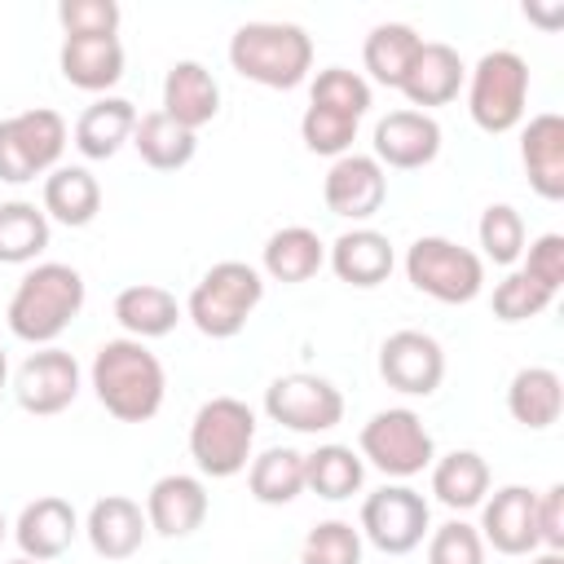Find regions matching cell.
<instances>
[{
	"mask_svg": "<svg viewBox=\"0 0 564 564\" xmlns=\"http://www.w3.org/2000/svg\"><path fill=\"white\" fill-rule=\"evenodd\" d=\"M88 383H93L101 410L119 423H150L163 410V397H167L163 361L141 339H128V335L106 339L93 352Z\"/></svg>",
	"mask_w": 564,
	"mask_h": 564,
	"instance_id": "cell-1",
	"label": "cell"
},
{
	"mask_svg": "<svg viewBox=\"0 0 564 564\" xmlns=\"http://www.w3.org/2000/svg\"><path fill=\"white\" fill-rule=\"evenodd\" d=\"M79 308H84V278H79V269L62 264V260H44V264H31L22 273V282L13 286L4 322H9L13 339L48 348L79 317Z\"/></svg>",
	"mask_w": 564,
	"mask_h": 564,
	"instance_id": "cell-2",
	"label": "cell"
},
{
	"mask_svg": "<svg viewBox=\"0 0 564 564\" xmlns=\"http://www.w3.org/2000/svg\"><path fill=\"white\" fill-rule=\"evenodd\" d=\"M229 66L260 88H300L313 70V40L295 22H242L229 35Z\"/></svg>",
	"mask_w": 564,
	"mask_h": 564,
	"instance_id": "cell-3",
	"label": "cell"
},
{
	"mask_svg": "<svg viewBox=\"0 0 564 564\" xmlns=\"http://www.w3.org/2000/svg\"><path fill=\"white\" fill-rule=\"evenodd\" d=\"M260 300H264V273L247 260H220L194 282L185 300V317L207 339H234Z\"/></svg>",
	"mask_w": 564,
	"mask_h": 564,
	"instance_id": "cell-4",
	"label": "cell"
},
{
	"mask_svg": "<svg viewBox=\"0 0 564 564\" xmlns=\"http://www.w3.org/2000/svg\"><path fill=\"white\" fill-rule=\"evenodd\" d=\"M256 445V410L238 397H212L189 419V458L203 476L229 480L247 471Z\"/></svg>",
	"mask_w": 564,
	"mask_h": 564,
	"instance_id": "cell-5",
	"label": "cell"
},
{
	"mask_svg": "<svg viewBox=\"0 0 564 564\" xmlns=\"http://www.w3.org/2000/svg\"><path fill=\"white\" fill-rule=\"evenodd\" d=\"M524 101H529V62L520 53L494 48L467 70V115L480 132L498 137L520 128Z\"/></svg>",
	"mask_w": 564,
	"mask_h": 564,
	"instance_id": "cell-6",
	"label": "cell"
},
{
	"mask_svg": "<svg viewBox=\"0 0 564 564\" xmlns=\"http://www.w3.org/2000/svg\"><path fill=\"white\" fill-rule=\"evenodd\" d=\"M405 278L436 304H471L485 291V260L441 234H423L405 247Z\"/></svg>",
	"mask_w": 564,
	"mask_h": 564,
	"instance_id": "cell-7",
	"label": "cell"
},
{
	"mask_svg": "<svg viewBox=\"0 0 564 564\" xmlns=\"http://www.w3.org/2000/svg\"><path fill=\"white\" fill-rule=\"evenodd\" d=\"M66 119L48 106H31L0 119V181L26 185L35 176H48L66 150Z\"/></svg>",
	"mask_w": 564,
	"mask_h": 564,
	"instance_id": "cell-8",
	"label": "cell"
},
{
	"mask_svg": "<svg viewBox=\"0 0 564 564\" xmlns=\"http://www.w3.org/2000/svg\"><path fill=\"white\" fill-rule=\"evenodd\" d=\"M357 454H361V463H370L388 480H410L423 467H432L436 441H432V432L423 427V419L414 410L392 405V410H379L361 423Z\"/></svg>",
	"mask_w": 564,
	"mask_h": 564,
	"instance_id": "cell-9",
	"label": "cell"
},
{
	"mask_svg": "<svg viewBox=\"0 0 564 564\" xmlns=\"http://www.w3.org/2000/svg\"><path fill=\"white\" fill-rule=\"evenodd\" d=\"M361 542H370L383 555H410L427 533H432V507L419 489H410L405 480L383 485L375 494H366L361 502Z\"/></svg>",
	"mask_w": 564,
	"mask_h": 564,
	"instance_id": "cell-10",
	"label": "cell"
},
{
	"mask_svg": "<svg viewBox=\"0 0 564 564\" xmlns=\"http://www.w3.org/2000/svg\"><path fill=\"white\" fill-rule=\"evenodd\" d=\"M264 414L291 432H330L339 419H344V392L322 379V375H308V370H295V375H278L269 388H264Z\"/></svg>",
	"mask_w": 564,
	"mask_h": 564,
	"instance_id": "cell-11",
	"label": "cell"
},
{
	"mask_svg": "<svg viewBox=\"0 0 564 564\" xmlns=\"http://www.w3.org/2000/svg\"><path fill=\"white\" fill-rule=\"evenodd\" d=\"M379 379L401 397H432L445 379V348L427 330H392L379 344Z\"/></svg>",
	"mask_w": 564,
	"mask_h": 564,
	"instance_id": "cell-12",
	"label": "cell"
},
{
	"mask_svg": "<svg viewBox=\"0 0 564 564\" xmlns=\"http://www.w3.org/2000/svg\"><path fill=\"white\" fill-rule=\"evenodd\" d=\"M13 397L26 414H62L79 397V361L57 344L31 352L13 375Z\"/></svg>",
	"mask_w": 564,
	"mask_h": 564,
	"instance_id": "cell-13",
	"label": "cell"
},
{
	"mask_svg": "<svg viewBox=\"0 0 564 564\" xmlns=\"http://www.w3.org/2000/svg\"><path fill=\"white\" fill-rule=\"evenodd\" d=\"M480 538L498 555H533L538 551V494L529 485H502L480 502Z\"/></svg>",
	"mask_w": 564,
	"mask_h": 564,
	"instance_id": "cell-14",
	"label": "cell"
},
{
	"mask_svg": "<svg viewBox=\"0 0 564 564\" xmlns=\"http://www.w3.org/2000/svg\"><path fill=\"white\" fill-rule=\"evenodd\" d=\"M322 198H326V212L339 220H370L388 198V172L370 154L348 150V154L330 159Z\"/></svg>",
	"mask_w": 564,
	"mask_h": 564,
	"instance_id": "cell-15",
	"label": "cell"
},
{
	"mask_svg": "<svg viewBox=\"0 0 564 564\" xmlns=\"http://www.w3.org/2000/svg\"><path fill=\"white\" fill-rule=\"evenodd\" d=\"M441 154V123L423 110H388L379 123H375V163L388 172H414V167H427L432 159Z\"/></svg>",
	"mask_w": 564,
	"mask_h": 564,
	"instance_id": "cell-16",
	"label": "cell"
},
{
	"mask_svg": "<svg viewBox=\"0 0 564 564\" xmlns=\"http://www.w3.org/2000/svg\"><path fill=\"white\" fill-rule=\"evenodd\" d=\"M207 485L185 471H167L145 494V524L159 538H189L207 520Z\"/></svg>",
	"mask_w": 564,
	"mask_h": 564,
	"instance_id": "cell-17",
	"label": "cell"
},
{
	"mask_svg": "<svg viewBox=\"0 0 564 564\" xmlns=\"http://www.w3.org/2000/svg\"><path fill=\"white\" fill-rule=\"evenodd\" d=\"M463 84H467V66H463L458 48H449L441 40H423V48L414 53L397 93H405V101L427 115L432 106H449Z\"/></svg>",
	"mask_w": 564,
	"mask_h": 564,
	"instance_id": "cell-18",
	"label": "cell"
},
{
	"mask_svg": "<svg viewBox=\"0 0 564 564\" xmlns=\"http://www.w3.org/2000/svg\"><path fill=\"white\" fill-rule=\"evenodd\" d=\"M159 110L167 119H176L181 128H189V132L207 128L220 115V84H216V75L203 62H194V57L172 62L167 75H163V106Z\"/></svg>",
	"mask_w": 564,
	"mask_h": 564,
	"instance_id": "cell-19",
	"label": "cell"
},
{
	"mask_svg": "<svg viewBox=\"0 0 564 564\" xmlns=\"http://www.w3.org/2000/svg\"><path fill=\"white\" fill-rule=\"evenodd\" d=\"M326 264L335 269L339 282L370 291V286L388 282V273L397 269V251H392L388 234H379V229H370V225H352V229H344V234L326 247Z\"/></svg>",
	"mask_w": 564,
	"mask_h": 564,
	"instance_id": "cell-20",
	"label": "cell"
},
{
	"mask_svg": "<svg viewBox=\"0 0 564 564\" xmlns=\"http://www.w3.org/2000/svg\"><path fill=\"white\" fill-rule=\"evenodd\" d=\"M75 533H79V516H75V507H70L66 498H57V494H44V498L26 502L22 516H18V524H13L18 551H22L26 560H40V564L66 555L70 542H75Z\"/></svg>",
	"mask_w": 564,
	"mask_h": 564,
	"instance_id": "cell-21",
	"label": "cell"
},
{
	"mask_svg": "<svg viewBox=\"0 0 564 564\" xmlns=\"http://www.w3.org/2000/svg\"><path fill=\"white\" fill-rule=\"evenodd\" d=\"M84 533H88V546L101 555V560H128L141 551L150 524H145V507L128 494H106L88 507V520H84Z\"/></svg>",
	"mask_w": 564,
	"mask_h": 564,
	"instance_id": "cell-22",
	"label": "cell"
},
{
	"mask_svg": "<svg viewBox=\"0 0 564 564\" xmlns=\"http://www.w3.org/2000/svg\"><path fill=\"white\" fill-rule=\"evenodd\" d=\"M520 163L529 172V185L538 198L560 203L564 198V119L555 110L533 115L520 132Z\"/></svg>",
	"mask_w": 564,
	"mask_h": 564,
	"instance_id": "cell-23",
	"label": "cell"
},
{
	"mask_svg": "<svg viewBox=\"0 0 564 564\" xmlns=\"http://www.w3.org/2000/svg\"><path fill=\"white\" fill-rule=\"evenodd\" d=\"M57 66L70 88L106 93L123 79V44H119V35H66Z\"/></svg>",
	"mask_w": 564,
	"mask_h": 564,
	"instance_id": "cell-24",
	"label": "cell"
},
{
	"mask_svg": "<svg viewBox=\"0 0 564 564\" xmlns=\"http://www.w3.org/2000/svg\"><path fill=\"white\" fill-rule=\"evenodd\" d=\"M185 317L181 300L159 282H132L115 295V322L128 330V339H163Z\"/></svg>",
	"mask_w": 564,
	"mask_h": 564,
	"instance_id": "cell-25",
	"label": "cell"
},
{
	"mask_svg": "<svg viewBox=\"0 0 564 564\" xmlns=\"http://www.w3.org/2000/svg\"><path fill=\"white\" fill-rule=\"evenodd\" d=\"M132 128H137V106L128 97H97L93 106L79 110L70 137L84 159H115L123 141H132Z\"/></svg>",
	"mask_w": 564,
	"mask_h": 564,
	"instance_id": "cell-26",
	"label": "cell"
},
{
	"mask_svg": "<svg viewBox=\"0 0 564 564\" xmlns=\"http://www.w3.org/2000/svg\"><path fill=\"white\" fill-rule=\"evenodd\" d=\"M44 216L66 225V229H84L93 225V216L101 212V185L88 167L79 163H57L48 176H44Z\"/></svg>",
	"mask_w": 564,
	"mask_h": 564,
	"instance_id": "cell-27",
	"label": "cell"
},
{
	"mask_svg": "<svg viewBox=\"0 0 564 564\" xmlns=\"http://www.w3.org/2000/svg\"><path fill=\"white\" fill-rule=\"evenodd\" d=\"M322 264H326V242L308 225H282V229H273L269 242H264V251H260V269L273 282H286V286L308 282Z\"/></svg>",
	"mask_w": 564,
	"mask_h": 564,
	"instance_id": "cell-28",
	"label": "cell"
},
{
	"mask_svg": "<svg viewBox=\"0 0 564 564\" xmlns=\"http://www.w3.org/2000/svg\"><path fill=\"white\" fill-rule=\"evenodd\" d=\"M507 410L529 432L551 427L560 419V410H564V379L551 366H524V370H516L511 383H507Z\"/></svg>",
	"mask_w": 564,
	"mask_h": 564,
	"instance_id": "cell-29",
	"label": "cell"
},
{
	"mask_svg": "<svg viewBox=\"0 0 564 564\" xmlns=\"http://www.w3.org/2000/svg\"><path fill=\"white\" fill-rule=\"evenodd\" d=\"M494 476L489 463L476 449H449L445 458H432V494L449 511H471L485 502Z\"/></svg>",
	"mask_w": 564,
	"mask_h": 564,
	"instance_id": "cell-30",
	"label": "cell"
},
{
	"mask_svg": "<svg viewBox=\"0 0 564 564\" xmlns=\"http://www.w3.org/2000/svg\"><path fill=\"white\" fill-rule=\"evenodd\" d=\"M132 150L141 154L145 167H154V172H176V167H185V163L198 154V132L181 128V123L167 119L163 110H145V115H137Z\"/></svg>",
	"mask_w": 564,
	"mask_h": 564,
	"instance_id": "cell-31",
	"label": "cell"
},
{
	"mask_svg": "<svg viewBox=\"0 0 564 564\" xmlns=\"http://www.w3.org/2000/svg\"><path fill=\"white\" fill-rule=\"evenodd\" d=\"M419 48H423V35L410 22H379V26H370V35L361 44V62H366L375 84L401 88V79H405V70H410Z\"/></svg>",
	"mask_w": 564,
	"mask_h": 564,
	"instance_id": "cell-32",
	"label": "cell"
},
{
	"mask_svg": "<svg viewBox=\"0 0 564 564\" xmlns=\"http://www.w3.org/2000/svg\"><path fill=\"white\" fill-rule=\"evenodd\" d=\"M247 489L264 507H286L304 494V454L291 445H269L247 463Z\"/></svg>",
	"mask_w": 564,
	"mask_h": 564,
	"instance_id": "cell-33",
	"label": "cell"
},
{
	"mask_svg": "<svg viewBox=\"0 0 564 564\" xmlns=\"http://www.w3.org/2000/svg\"><path fill=\"white\" fill-rule=\"evenodd\" d=\"M366 480V463L352 445H317L313 454H304V489H313L326 502H344L361 489Z\"/></svg>",
	"mask_w": 564,
	"mask_h": 564,
	"instance_id": "cell-34",
	"label": "cell"
},
{
	"mask_svg": "<svg viewBox=\"0 0 564 564\" xmlns=\"http://www.w3.org/2000/svg\"><path fill=\"white\" fill-rule=\"evenodd\" d=\"M48 247V216L26 198L0 203V264H35Z\"/></svg>",
	"mask_w": 564,
	"mask_h": 564,
	"instance_id": "cell-35",
	"label": "cell"
},
{
	"mask_svg": "<svg viewBox=\"0 0 564 564\" xmlns=\"http://www.w3.org/2000/svg\"><path fill=\"white\" fill-rule=\"evenodd\" d=\"M476 238H480V260H494L502 269H511L520 256H524V242H529V229H524V216L511 207V203H489L480 212V225H476Z\"/></svg>",
	"mask_w": 564,
	"mask_h": 564,
	"instance_id": "cell-36",
	"label": "cell"
},
{
	"mask_svg": "<svg viewBox=\"0 0 564 564\" xmlns=\"http://www.w3.org/2000/svg\"><path fill=\"white\" fill-rule=\"evenodd\" d=\"M308 106H322V110H335V115H348L361 123V115L370 110V79L348 66H326V70H317V79L308 88Z\"/></svg>",
	"mask_w": 564,
	"mask_h": 564,
	"instance_id": "cell-37",
	"label": "cell"
},
{
	"mask_svg": "<svg viewBox=\"0 0 564 564\" xmlns=\"http://www.w3.org/2000/svg\"><path fill=\"white\" fill-rule=\"evenodd\" d=\"M361 529L352 520H322L300 542V564H361Z\"/></svg>",
	"mask_w": 564,
	"mask_h": 564,
	"instance_id": "cell-38",
	"label": "cell"
},
{
	"mask_svg": "<svg viewBox=\"0 0 564 564\" xmlns=\"http://www.w3.org/2000/svg\"><path fill=\"white\" fill-rule=\"evenodd\" d=\"M551 304H555V291L538 286L524 269H511L494 286V317L498 322H529V317H542Z\"/></svg>",
	"mask_w": 564,
	"mask_h": 564,
	"instance_id": "cell-39",
	"label": "cell"
},
{
	"mask_svg": "<svg viewBox=\"0 0 564 564\" xmlns=\"http://www.w3.org/2000/svg\"><path fill=\"white\" fill-rule=\"evenodd\" d=\"M300 137L313 154H326V159H339L352 150L357 141V119L348 115H335V110H322V106H308L304 119H300Z\"/></svg>",
	"mask_w": 564,
	"mask_h": 564,
	"instance_id": "cell-40",
	"label": "cell"
},
{
	"mask_svg": "<svg viewBox=\"0 0 564 564\" xmlns=\"http://www.w3.org/2000/svg\"><path fill=\"white\" fill-rule=\"evenodd\" d=\"M427 564H485V538L467 520H445L427 533Z\"/></svg>",
	"mask_w": 564,
	"mask_h": 564,
	"instance_id": "cell-41",
	"label": "cell"
},
{
	"mask_svg": "<svg viewBox=\"0 0 564 564\" xmlns=\"http://www.w3.org/2000/svg\"><path fill=\"white\" fill-rule=\"evenodd\" d=\"M57 22L66 35H119L123 9L115 0H57Z\"/></svg>",
	"mask_w": 564,
	"mask_h": 564,
	"instance_id": "cell-42",
	"label": "cell"
},
{
	"mask_svg": "<svg viewBox=\"0 0 564 564\" xmlns=\"http://www.w3.org/2000/svg\"><path fill=\"white\" fill-rule=\"evenodd\" d=\"M524 251H529V256H524L520 269H524L538 286H546V291L560 295V286H564V234H542V238H533Z\"/></svg>",
	"mask_w": 564,
	"mask_h": 564,
	"instance_id": "cell-43",
	"label": "cell"
},
{
	"mask_svg": "<svg viewBox=\"0 0 564 564\" xmlns=\"http://www.w3.org/2000/svg\"><path fill=\"white\" fill-rule=\"evenodd\" d=\"M538 546L564 551V485L538 494Z\"/></svg>",
	"mask_w": 564,
	"mask_h": 564,
	"instance_id": "cell-44",
	"label": "cell"
},
{
	"mask_svg": "<svg viewBox=\"0 0 564 564\" xmlns=\"http://www.w3.org/2000/svg\"><path fill=\"white\" fill-rule=\"evenodd\" d=\"M524 18H529V22H542V26H551V31H555V26L564 22V4L542 9V4H533V0H529V4H524Z\"/></svg>",
	"mask_w": 564,
	"mask_h": 564,
	"instance_id": "cell-45",
	"label": "cell"
},
{
	"mask_svg": "<svg viewBox=\"0 0 564 564\" xmlns=\"http://www.w3.org/2000/svg\"><path fill=\"white\" fill-rule=\"evenodd\" d=\"M529 564H564V551H533Z\"/></svg>",
	"mask_w": 564,
	"mask_h": 564,
	"instance_id": "cell-46",
	"label": "cell"
},
{
	"mask_svg": "<svg viewBox=\"0 0 564 564\" xmlns=\"http://www.w3.org/2000/svg\"><path fill=\"white\" fill-rule=\"evenodd\" d=\"M4 379H9V357H4V348H0V388H4Z\"/></svg>",
	"mask_w": 564,
	"mask_h": 564,
	"instance_id": "cell-47",
	"label": "cell"
},
{
	"mask_svg": "<svg viewBox=\"0 0 564 564\" xmlns=\"http://www.w3.org/2000/svg\"><path fill=\"white\" fill-rule=\"evenodd\" d=\"M9 564H40V560H26V555H18V560H9Z\"/></svg>",
	"mask_w": 564,
	"mask_h": 564,
	"instance_id": "cell-48",
	"label": "cell"
},
{
	"mask_svg": "<svg viewBox=\"0 0 564 564\" xmlns=\"http://www.w3.org/2000/svg\"><path fill=\"white\" fill-rule=\"evenodd\" d=\"M4 529H9V524H4V511H0V542H4Z\"/></svg>",
	"mask_w": 564,
	"mask_h": 564,
	"instance_id": "cell-49",
	"label": "cell"
}]
</instances>
